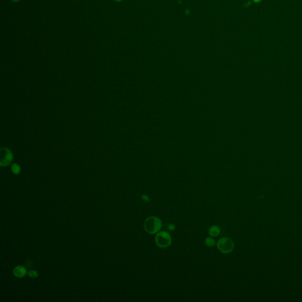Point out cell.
Returning a JSON list of instances; mask_svg holds the SVG:
<instances>
[{
	"instance_id": "7",
	"label": "cell",
	"mask_w": 302,
	"mask_h": 302,
	"mask_svg": "<svg viewBox=\"0 0 302 302\" xmlns=\"http://www.w3.org/2000/svg\"><path fill=\"white\" fill-rule=\"evenodd\" d=\"M205 243L208 247H214L216 245V241L214 239L211 237H207L205 240Z\"/></svg>"
},
{
	"instance_id": "2",
	"label": "cell",
	"mask_w": 302,
	"mask_h": 302,
	"mask_svg": "<svg viewBox=\"0 0 302 302\" xmlns=\"http://www.w3.org/2000/svg\"><path fill=\"white\" fill-rule=\"evenodd\" d=\"M155 243L161 248L168 247L172 243L171 236L166 231H161L155 237Z\"/></svg>"
},
{
	"instance_id": "10",
	"label": "cell",
	"mask_w": 302,
	"mask_h": 302,
	"mask_svg": "<svg viewBox=\"0 0 302 302\" xmlns=\"http://www.w3.org/2000/svg\"><path fill=\"white\" fill-rule=\"evenodd\" d=\"M24 265H25V267L26 269H28L30 270H31V268L33 267V263L30 260H27L24 262Z\"/></svg>"
},
{
	"instance_id": "14",
	"label": "cell",
	"mask_w": 302,
	"mask_h": 302,
	"mask_svg": "<svg viewBox=\"0 0 302 302\" xmlns=\"http://www.w3.org/2000/svg\"><path fill=\"white\" fill-rule=\"evenodd\" d=\"M250 4H251V2H250V1H249L248 3H247V4H245V5H246V6H249Z\"/></svg>"
},
{
	"instance_id": "4",
	"label": "cell",
	"mask_w": 302,
	"mask_h": 302,
	"mask_svg": "<svg viewBox=\"0 0 302 302\" xmlns=\"http://www.w3.org/2000/svg\"><path fill=\"white\" fill-rule=\"evenodd\" d=\"M1 166L8 165L12 160V156L10 151L6 149L1 150Z\"/></svg>"
},
{
	"instance_id": "3",
	"label": "cell",
	"mask_w": 302,
	"mask_h": 302,
	"mask_svg": "<svg viewBox=\"0 0 302 302\" xmlns=\"http://www.w3.org/2000/svg\"><path fill=\"white\" fill-rule=\"evenodd\" d=\"M217 248L221 253L227 254L233 250L234 244L231 239L228 237H223L218 241Z\"/></svg>"
},
{
	"instance_id": "16",
	"label": "cell",
	"mask_w": 302,
	"mask_h": 302,
	"mask_svg": "<svg viewBox=\"0 0 302 302\" xmlns=\"http://www.w3.org/2000/svg\"><path fill=\"white\" fill-rule=\"evenodd\" d=\"M115 1L116 2H121L122 0H115Z\"/></svg>"
},
{
	"instance_id": "9",
	"label": "cell",
	"mask_w": 302,
	"mask_h": 302,
	"mask_svg": "<svg viewBox=\"0 0 302 302\" xmlns=\"http://www.w3.org/2000/svg\"><path fill=\"white\" fill-rule=\"evenodd\" d=\"M27 275L31 278H36L38 276V273L34 270H30L27 272Z\"/></svg>"
},
{
	"instance_id": "5",
	"label": "cell",
	"mask_w": 302,
	"mask_h": 302,
	"mask_svg": "<svg viewBox=\"0 0 302 302\" xmlns=\"http://www.w3.org/2000/svg\"><path fill=\"white\" fill-rule=\"evenodd\" d=\"M27 273V269L22 266H17L13 270L14 275L18 278L24 277Z\"/></svg>"
},
{
	"instance_id": "6",
	"label": "cell",
	"mask_w": 302,
	"mask_h": 302,
	"mask_svg": "<svg viewBox=\"0 0 302 302\" xmlns=\"http://www.w3.org/2000/svg\"><path fill=\"white\" fill-rule=\"evenodd\" d=\"M221 229L217 226H213L208 230V233L211 236L217 237L220 233Z\"/></svg>"
},
{
	"instance_id": "15",
	"label": "cell",
	"mask_w": 302,
	"mask_h": 302,
	"mask_svg": "<svg viewBox=\"0 0 302 302\" xmlns=\"http://www.w3.org/2000/svg\"><path fill=\"white\" fill-rule=\"evenodd\" d=\"M10 1L13 2H19L20 0H10Z\"/></svg>"
},
{
	"instance_id": "11",
	"label": "cell",
	"mask_w": 302,
	"mask_h": 302,
	"mask_svg": "<svg viewBox=\"0 0 302 302\" xmlns=\"http://www.w3.org/2000/svg\"><path fill=\"white\" fill-rule=\"evenodd\" d=\"M142 198L144 201H147V202L149 201V198L148 196L145 195H142Z\"/></svg>"
},
{
	"instance_id": "12",
	"label": "cell",
	"mask_w": 302,
	"mask_h": 302,
	"mask_svg": "<svg viewBox=\"0 0 302 302\" xmlns=\"http://www.w3.org/2000/svg\"><path fill=\"white\" fill-rule=\"evenodd\" d=\"M168 228H169V230H170L171 231H174L175 228V226L174 224H170V225H169Z\"/></svg>"
},
{
	"instance_id": "1",
	"label": "cell",
	"mask_w": 302,
	"mask_h": 302,
	"mask_svg": "<svg viewBox=\"0 0 302 302\" xmlns=\"http://www.w3.org/2000/svg\"><path fill=\"white\" fill-rule=\"evenodd\" d=\"M162 227L161 220L155 216L148 217L144 222V228L145 231L151 234L158 233Z\"/></svg>"
},
{
	"instance_id": "8",
	"label": "cell",
	"mask_w": 302,
	"mask_h": 302,
	"mask_svg": "<svg viewBox=\"0 0 302 302\" xmlns=\"http://www.w3.org/2000/svg\"><path fill=\"white\" fill-rule=\"evenodd\" d=\"M11 170H12V172L14 174H19L20 171H21V169H20V167L17 165V164H14L12 167H11Z\"/></svg>"
},
{
	"instance_id": "13",
	"label": "cell",
	"mask_w": 302,
	"mask_h": 302,
	"mask_svg": "<svg viewBox=\"0 0 302 302\" xmlns=\"http://www.w3.org/2000/svg\"><path fill=\"white\" fill-rule=\"evenodd\" d=\"M262 1V0H253V1H254V2H256V3L260 2H261Z\"/></svg>"
}]
</instances>
